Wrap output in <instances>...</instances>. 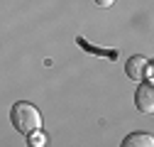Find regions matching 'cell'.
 Returning a JSON list of instances; mask_svg holds the SVG:
<instances>
[{
  "label": "cell",
  "instance_id": "6da1fadb",
  "mask_svg": "<svg viewBox=\"0 0 154 147\" xmlns=\"http://www.w3.org/2000/svg\"><path fill=\"white\" fill-rule=\"evenodd\" d=\"M10 123H12V127H15L17 133L32 135V133H37L42 127V113L32 103L20 101V103H15L12 110H10Z\"/></svg>",
  "mask_w": 154,
  "mask_h": 147
},
{
  "label": "cell",
  "instance_id": "7a4b0ae2",
  "mask_svg": "<svg viewBox=\"0 0 154 147\" xmlns=\"http://www.w3.org/2000/svg\"><path fill=\"white\" fill-rule=\"evenodd\" d=\"M134 105L140 113H154V88L152 83H140V88L134 91Z\"/></svg>",
  "mask_w": 154,
  "mask_h": 147
},
{
  "label": "cell",
  "instance_id": "3957f363",
  "mask_svg": "<svg viewBox=\"0 0 154 147\" xmlns=\"http://www.w3.org/2000/svg\"><path fill=\"white\" fill-rule=\"evenodd\" d=\"M147 59L144 57H130L127 59V64H125V74L132 79V81H140L142 76H144V69H147Z\"/></svg>",
  "mask_w": 154,
  "mask_h": 147
},
{
  "label": "cell",
  "instance_id": "277c9868",
  "mask_svg": "<svg viewBox=\"0 0 154 147\" xmlns=\"http://www.w3.org/2000/svg\"><path fill=\"white\" fill-rule=\"evenodd\" d=\"M120 147H154V137L149 133H130L120 142Z\"/></svg>",
  "mask_w": 154,
  "mask_h": 147
},
{
  "label": "cell",
  "instance_id": "5b68a950",
  "mask_svg": "<svg viewBox=\"0 0 154 147\" xmlns=\"http://www.w3.org/2000/svg\"><path fill=\"white\" fill-rule=\"evenodd\" d=\"M79 44H81V47H86V49H88V52H93V54H98V57H100V54H108L110 59H115V57H118V52H100V49H93L88 42H83V39H81V37H79Z\"/></svg>",
  "mask_w": 154,
  "mask_h": 147
},
{
  "label": "cell",
  "instance_id": "8992f818",
  "mask_svg": "<svg viewBox=\"0 0 154 147\" xmlns=\"http://www.w3.org/2000/svg\"><path fill=\"white\" fill-rule=\"evenodd\" d=\"M93 3L98 5V8H110V5L115 3V0H93Z\"/></svg>",
  "mask_w": 154,
  "mask_h": 147
}]
</instances>
